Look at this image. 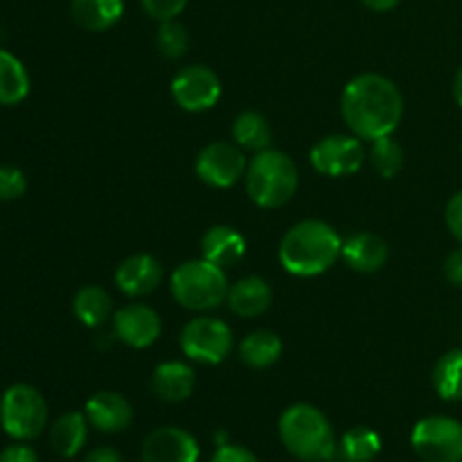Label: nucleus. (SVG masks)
<instances>
[{"instance_id": "obj_20", "label": "nucleus", "mask_w": 462, "mask_h": 462, "mask_svg": "<svg viewBox=\"0 0 462 462\" xmlns=\"http://www.w3.org/2000/svg\"><path fill=\"white\" fill-rule=\"evenodd\" d=\"M88 440V418L79 411L63 413L50 429V447L61 458H75Z\"/></svg>"}, {"instance_id": "obj_29", "label": "nucleus", "mask_w": 462, "mask_h": 462, "mask_svg": "<svg viewBox=\"0 0 462 462\" xmlns=\"http://www.w3.org/2000/svg\"><path fill=\"white\" fill-rule=\"evenodd\" d=\"M156 48L162 57L180 59L189 48L188 30L179 21H162L156 32Z\"/></svg>"}, {"instance_id": "obj_24", "label": "nucleus", "mask_w": 462, "mask_h": 462, "mask_svg": "<svg viewBox=\"0 0 462 462\" xmlns=\"http://www.w3.org/2000/svg\"><path fill=\"white\" fill-rule=\"evenodd\" d=\"M72 311H75L77 320L86 328H102L111 319L113 300L106 289L97 287V284H88V287H81L77 291L75 300H72Z\"/></svg>"}, {"instance_id": "obj_21", "label": "nucleus", "mask_w": 462, "mask_h": 462, "mask_svg": "<svg viewBox=\"0 0 462 462\" xmlns=\"http://www.w3.org/2000/svg\"><path fill=\"white\" fill-rule=\"evenodd\" d=\"M72 21L86 32H106L125 14V0H72Z\"/></svg>"}, {"instance_id": "obj_35", "label": "nucleus", "mask_w": 462, "mask_h": 462, "mask_svg": "<svg viewBox=\"0 0 462 462\" xmlns=\"http://www.w3.org/2000/svg\"><path fill=\"white\" fill-rule=\"evenodd\" d=\"M445 278L456 287H462V246L449 253L445 260Z\"/></svg>"}, {"instance_id": "obj_5", "label": "nucleus", "mask_w": 462, "mask_h": 462, "mask_svg": "<svg viewBox=\"0 0 462 462\" xmlns=\"http://www.w3.org/2000/svg\"><path fill=\"white\" fill-rule=\"evenodd\" d=\"M171 296L180 307L192 311H208L228 298V278L221 266L208 260L183 262L171 273Z\"/></svg>"}, {"instance_id": "obj_11", "label": "nucleus", "mask_w": 462, "mask_h": 462, "mask_svg": "<svg viewBox=\"0 0 462 462\" xmlns=\"http://www.w3.org/2000/svg\"><path fill=\"white\" fill-rule=\"evenodd\" d=\"M246 158L239 144L210 143L197 156V174L212 188H230L246 174Z\"/></svg>"}, {"instance_id": "obj_16", "label": "nucleus", "mask_w": 462, "mask_h": 462, "mask_svg": "<svg viewBox=\"0 0 462 462\" xmlns=\"http://www.w3.org/2000/svg\"><path fill=\"white\" fill-rule=\"evenodd\" d=\"M341 257L352 271L374 273L388 262V244L374 233H355L343 242Z\"/></svg>"}, {"instance_id": "obj_28", "label": "nucleus", "mask_w": 462, "mask_h": 462, "mask_svg": "<svg viewBox=\"0 0 462 462\" xmlns=\"http://www.w3.org/2000/svg\"><path fill=\"white\" fill-rule=\"evenodd\" d=\"M370 162H373L374 171H377L382 179H395L400 174L402 165H404V149L400 147L397 140H393L391 135H383V138L373 140V147H370Z\"/></svg>"}, {"instance_id": "obj_36", "label": "nucleus", "mask_w": 462, "mask_h": 462, "mask_svg": "<svg viewBox=\"0 0 462 462\" xmlns=\"http://www.w3.org/2000/svg\"><path fill=\"white\" fill-rule=\"evenodd\" d=\"M81 462H125V460H122L120 451L113 449V447H97V449L88 451Z\"/></svg>"}, {"instance_id": "obj_23", "label": "nucleus", "mask_w": 462, "mask_h": 462, "mask_svg": "<svg viewBox=\"0 0 462 462\" xmlns=\"http://www.w3.org/2000/svg\"><path fill=\"white\" fill-rule=\"evenodd\" d=\"M239 356L248 368H271L282 356V341L271 329H255L239 343Z\"/></svg>"}, {"instance_id": "obj_13", "label": "nucleus", "mask_w": 462, "mask_h": 462, "mask_svg": "<svg viewBox=\"0 0 462 462\" xmlns=\"http://www.w3.org/2000/svg\"><path fill=\"white\" fill-rule=\"evenodd\" d=\"M143 462H199V442L179 427L153 429L143 445Z\"/></svg>"}, {"instance_id": "obj_34", "label": "nucleus", "mask_w": 462, "mask_h": 462, "mask_svg": "<svg viewBox=\"0 0 462 462\" xmlns=\"http://www.w3.org/2000/svg\"><path fill=\"white\" fill-rule=\"evenodd\" d=\"M0 462H39V456L25 442H16L0 451Z\"/></svg>"}, {"instance_id": "obj_15", "label": "nucleus", "mask_w": 462, "mask_h": 462, "mask_svg": "<svg viewBox=\"0 0 462 462\" xmlns=\"http://www.w3.org/2000/svg\"><path fill=\"white\" fill-rule=\"evenodd\" d=\"M86 418L93 429L102 433H120L134 422L129 400L116 391H99L86 402Z\"/></svg>"}, {"instance_id": "obj_22", "label": "nucleus", "mask_w": 462, "mask_h": 462, "mask_svg": "<svg viewBox=\"0 0 462 462\" xmlns=\"http://www.w3.org/2000/svg\"><path fill=\"white\" fill-rule=\"evenodd\" d=\"M30 72L18 57L0 48V106H16L30 95Z\"/></svg>"}, {"instance_id": "obj_14", "label": "nucleus", "mask_w": 462, "mask_h": 462, "mask_svg": "<svg viewBox=\"0 0 462 462\" xmlns=\"http://www.w3.org/2000/svg\"><path fill=\"white\" fill-rule=\"evenodd\" d=\"M162 280V264L153 255L135 253L120 262L116 271V284L125 296L140 298L156 291Z\"/></svg>"}, {"instance_id": "obj_7", "label": "nucleus", "mask_w": 462, "mask_h": 462, "mask_svg": "<svg viewBox=\"0 0 462 462\" xmlns=\"http://www.w3.org/2000/svg\"><path fill=\"white\" fill-rule=\"evenodd\" d=\"M411 445L424 462H462V422L429 415L413 427Z\"/></svg>"}, {"instance_id": "obj_1", "label": "nucleus", "mask_w": 462, "mask_h": 462, "mask_svg": "<svg viewBox=\"0 0 462 462\" xmlns=\"http://www.w3.org/2000/svg\"><path fill=\"white\" fill-rule=\"evenodd\" d=\"M341 113L347 129L361 140L393 135L404 116V97L395 81L377 72H364L347 81L341 95Z\"/></svg>"}, {"instance_id": "obj_37", "label": "nucleus", "mask_w": 462, "mask_h": 462, "mask_svg": "<svg viewBox=\"0 0 462 462\" xmlns=\"http://www.w3.org/2000/svg\"><path fill=\"white\" fill-rule=\"evenodd\" d=\"M361 3L368 9H373V12H391V9H395L402 0H361Z\"/></svg>"}, {"instance_id": "obj_8", "label": "nucleus", "mask_w": 462, "mask_h": 462, "mask_svg": "<svg viewBox=\"0 0 462 462\" xmlns=\"http://www.w3.org/2000/svg\"><path fill=\"white\" fill-rule=\"evenodd\" d=\"M180 350L197 364L217 365L233 350V329L221 319L199 316L180 332Z\"/></svg>"}, {"instance_id": "obj_30", "label": "nucleus", "mask_w": 462, "mask_h": 462, "mask_svg": "<svg viewBox=\"0 0 462 462\" xmlns=\"http://www.w3.org/2000/svg\"><path fill=\"white\" fill-rule=\"evenodd\" d=\"M25 192V174L14 165H0V201H16Z\"/></svg>"}, {"instance_id": "obj_9", "label": "nucleus", "mask_w": 462, "mask_h": 462, "mask_svg": "<svg viewBox=\"0 0 462 462\" xmlns=\"http://www.w3.org/2000/svg\"><path fill=\"white\" fill-rule=\"evenodd\" d=\"M310 161L319 174L338 179V176H350L361 170L365 161V149L359 135L334 134L311 147Z\"/></svg>"}, {"instance_id": "obj_4", "label": "nucleus", "mask_w": 462, "mask_h": 462, "mask_svg": "<svg viewBox=\"0 0 462 462\" xmlns=\"http://www.w3.org/2000/svg\"><path fill=\"white\" fill-rule=\"evenodd\" d=\"M244 180H246V192L251 201L255 206L273 210L291 201L300 176H298L296 162L287 153L278 149H264L248 162Z\"/></svg>"}, {"instance_id": "obj_31", "label": "nucleus", "mask_w": 462, "mask_h": 462, "mask_svg": "<svg viewBox=\"0 0 462 462\" xmlns=\"http://www.w3.org/2000/svg\"><path fill=\"white\" fill-rule=\"evenodd\" d=\"M189 0H140L143 9L147 12L149 18L162 23V21H174L180 14L185 12Z\"/></svg>"}, {"instance_id": "obj_32", "label": "nucleus", "mask_w": 462, "mask_h": 462, "mask_svg": "<svg viewBox=\"0 0 462 462\" xmlns=\"http://www.w3.org/2000/svg\"><path fill=\"white\" fill-rule=\"evenodd\" d=\"M210 462H260L251 449L242 445H221Z\"/></svg>"}, {"instance_id": "obj_33", "label": "nucleus", "mask_w": 462, "mask_h": 462, "mask_svg": "<svg viewBox=\"0 0 462 462\" xmlns=\"http://www.w3.org/2000/svg\"><path fill=\"white\" fill-rule=\"evenodd\" d=\"M445 221L447 226H449L451 235L462 242V189L460 192H456L454 197L449 199V203H447Z\"/></svg>"}, {"instance_id": "obj_26", "label": "nucleus", "mask_w": 462, "mask_h": 462, "mask_svg": "<svg viewBox=\"0 0 462 462\" xmlns=\"http://www.w3.org/2000/svg\"><path fill=\"white\" fill-rule=\"evenodd\" d=\"M433 388L445 402H462V350H449L433 368Z\"/></svg>"}, {"instance_id": "obj_10", "label": "nucleus", "mask_w": 462, "mask_h": 462, "mask_svg": "<svg viewBox=\"0 0 462 462\" xmlns=\"http://www.w3.org/2000/svg\"><path fill=\"white\" fill-rule=\"evenodd\" d=\"M171 97L189 113L210 111L221 97V79L215 70L201 63L185 66L171 79Z\"/></svg>"}, {"instance_id": "obj_38", "label": "nucleus", "mask_w": 462, "mask_h": 462, "mask_svg": "<svg viewBox=\"0 0 462 462\" xmlns=\"http://www.w3.org/2000/svg\"><path fill=\"white\" fill-rule=\"evenodd\" d=\"M454 97H456V102H458V106L462 108V66H460L458 75H456V79H454Z\"/></svg>"}, {"instance_id": "obj_6", "label": "nucleus", "mask_w": 462, "mask_h": 462, "mask_svg": "<svg viewBox=\"0 0 462 462\" xmlns=\"http://www.w3.org/2000/svg\"><path fill=\"white\" fill-rule=\"evenodd\" d=\"M48 424V404L34 386L14 383L0 397V427L18 442L34 440Z\"/></svg>"}, {"instance_id": "obj_2", "label": "nucleus", "mask_w": 462, "mask_h": 462, "mask_svg": "<svg viewBox=\"0 0 462 462\" xmlns=\"http://www.w3.org/2000/svg\"><path fill=\"white\" fill-rule=\"evenodd\" d=\"M343 239L337 230L320 219H305L287 230L278 248L280 264L298 278H314L337 264Z\"/></svg>"}, {"instance_id": "obj_27", "label": "nucleus", "mask_w": 462, "mask_h": 462, "mask_svg": "<svg viewBox=\"0 0 462 462\" xmlns=\"http://www.w3.org/2000/svg\"><path fill=\"white\" fill-rule=\"evenodd\" d=\"M382 451V438L368 427H355L341 438L337 454L346 462H373Z\"/></svg>"}, {"instance_id": "obj_18", "label": "nucleus", "mask_w": 462, "mask_h": 462, "mask_svg": "<svg viewBox=\"0 0 462 462\" xmlns=\"http://www.w3.org/2000/svg\"><path fill=\"white\" fill-rule=\"evenodd\" d=\"M228 307L233 314L242 316V319H255L262 316L273 302V291H271L269 282L260 275H248V278L237 280L228 291Z\"/></svg>"}, {"instance_id": "obj_17", "label": "nucleus", "mask_w": 462, "mask_h": 462, "mask_svg": "<svg viewBox=\"0 0 462 462\" xmlns=\"http://www.w3.org/2000/svg\"><path fill=\"white\" fill-rule=\"evenodd\" d=\"M194 386H197V374L188 364L165 361L153 370L152 391L158 400L167 402V404L185 402L194 393Z\"/></svg>"}, {"instance_id": "obj_12", "label": "nucleus", "mask_w": 462, "mask_h": 462, "mask_svg": "<svg viewBox=\"0 0 462 462\" xmlns=\"http://www.w3.org/2000/svg\"><path fill=\"white\" fill-rule=\"evenodd\" d=\"M113 332L125 346L143 350V347L153 346L162 332L161 316L156 310L143 305V302H131L113 316Z\"/></svg>"}, {"instance_id": "obj_3", "label": "nucleus", "mask_w": 462, "mask_h": 462, "mask_svg": "<svg viewBox=\"0 0 462 462\" xmlns=\"http://www.w3.org/2000/svg\"><path fill=\"white\" fill-rule=\"evenodd\" d=\"M278 433L284 449L302 462H329L338 451L332 424L311 404L289 406L280 415Z\"/></svg>"}, {"instance_id": "obj_19", "label": "nucleus", "mask_w": 462, "mask_h": 462, "mask_svg": "<svg viewBox=\"0 0 462 462\" xmlns=\"http://www.w3.org/2000/svg\"><path fill=\"white\" fill-rule=\"evenodd\" d=\"M203 260L212 262V264L228 269L235 266L246 253V239L242 237L237 228L233 226H212L201 239Z\"/></svg>"}, {"instance_id": "obj_25", "label": "nucleus", "mask_w": 462, "mask_h": 462, "mask_svg": "<svg viewBox=\"0 0 462 462\" xmlns=\"http://www.w3.org/2000/svg\"><path fill=\"white\" fill-rule=\"evenodd\" d=\"M233 138L242 149L253 153H260L264 149H271V126L262 113L244 111L239 113L233 125Z\"/></svg>"}]
</instances>
